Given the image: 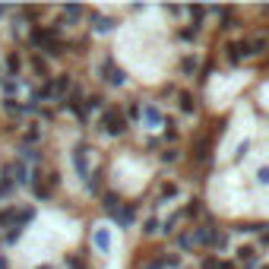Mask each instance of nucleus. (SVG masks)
I'll return each instance as SVG.
<instances>
[{
	"mask_svg": "<svg viewBox=\"0 0 269 269\" xmlns=\"http://www.w3.org/2000/svg\"><path fill=\"white\" fill-rule=\"evenodd\" d=\"M203 197L225 222H269V117L250 102L228 114Z\"/></svg>",
	"mask_w": 269,
	"mask_h": 269,
	"instance_id": "obj_1",
	"label": "nucleus"
},
{
	"mask_svg": "<svg viewBox=\"0 0 269 269\" xmlns=\"http://www.w3.org/2000/svg\"><path fill=\"white\" fill-rule=\"evenodd\" d=\"M111 57L133 83L156 89L171 79L178 67L174 25L161 6H139L111 35Z\"/></svg>",
	"mask_w": 269,
	"mask_h": 269,
	"instance_id": "obj_2",
	"label": "nucleus"
},
{
	"mask_svg": "<svg viewBox=\"0 0 269 269\" xmlns=\"http://www.w3.org/2000/svg\"><path fill=\"white\" fill-rule=\"evenodd\" d=\"M86 238V222L67 209L45 206L29 219L19 238L6 250L10 269H42L60 263L70 250H76Z\"/></svg>",
	"mask_w": 269,
	"mask_h": 269,
	"instance_id": "obj_3",
	"label": "nucleus"
},
{
	"mask_svg": "<svg viewBox=\"0 0 269 269\" xmlns=\"http://www.w3.org/2000/svg\"><path fill=\"white\" fill-rule=\"evenodd\" d=\"M257 86V73L247 67H228V70H212L203 83V105L206 111L222 117L231 114L244 102V95Z\"/></svg>",
	"mask_w": 269,
	"mask_h": 269,
	"instance_id": "obj_4",
	"label": "nucleus"
},
{
	"mask_svg": "<svg viewBox=\"0 0 269 269\" xmlns=\"http://www.w3.org/2000/svg\"><path fill=\"white\" fill-rule=\"evenodd\" d=\"M152 178H156V161L139 156V152H114L108 161V187L120 193L124 200H136L149 190Z\"/></svg>",
	"mask_w": 269,
	"mask_h": 269,
	"instance_id": "obj_5",
	"label": "nucleus"
},
{
	"mask_svg": "<svg viewBox=\"0 0 269 269\" xmlns=\"http://www.w3.org/2000/svg\"><path fill=\"white\" fill-rule=\"evenodd\" d=\"M89 250L92 269H127V238L124 228L111 219H95L89 225Z\"/></svg>",
	"mask_w": 269,
	"mask_h": 269,
	"instance_id": "obj_6",
	"label": "nucleus"
},
{
	"mask_svg": "<svg viewBox=\"0 0 269 269\" xmlns=\"http://www.w3.org/2000/svg\"><path fill=\"white\" fill-rule=\"evenodd\" d=\"M250 105L257 108L263 117H269V76L257 83V92H253V102H250Z\"/></svg>",
	"mask_w": 269,
	"mask_h": 269,
	"instance_id": "obj_7",
	"label": "nucleus"
}]
</instances>
